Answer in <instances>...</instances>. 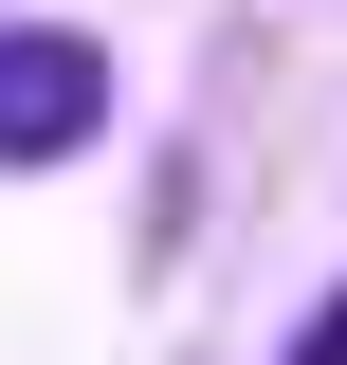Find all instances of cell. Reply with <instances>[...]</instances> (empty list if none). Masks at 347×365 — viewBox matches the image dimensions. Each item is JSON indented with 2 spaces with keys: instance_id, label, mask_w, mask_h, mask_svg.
Returning <instances> with one entry per match:
<instances>
[{
  "instance_id": "cell-1",
  "label": "cell",
  "mask_w": 347,
  "mask_h": 365,
  "mask_svg": "<svg viewBox=\"0 0 347 365\" xmlns=\"http://www.w3.org/2000/svg\"><path fill=\"white\" fill-rule=\"evenodd\" d=\"M91 128H110V55L74 19H19L0 37V165H74Z\"/></svg>"
}]
</instances>
